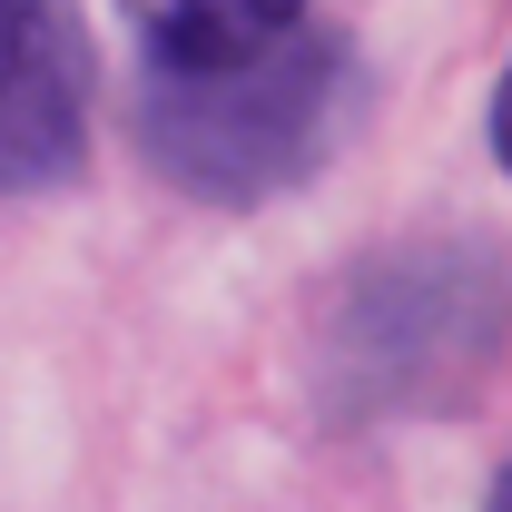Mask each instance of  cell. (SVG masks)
<instances>
[{
    "instance_id": "1",
    "label": "cell",
    "mask_w": 512,
    "mask_h": 512,
    "mask_svg": "<svg viewBox=\"0 0 512 512\" xmlns=\"http://www.w3.org/2000/svg\"><path fill=\"white\" fill-rule=\"evenodd\" d=\"M365 109V69L335 30H286L276 50L237 69H188L158 79L148 69V158L207 207H266V197L306 188L325 158L345 148V128Z\"/></svg>"
},
{
    "instance_id": "2",
    "label": "cell",
    "mask_w": 512,
    "mask_h": 512,
    "mask_svg": "<svg viewBox=\"0 0 512 512\" xmlns=\"http://www.w3.org/2000/svg\"><path fill=\"white\" fill-rule=\"evenodd\" d=\"M89 138V30L69 0H0V197L60 188Z\"/></svg>"
},
{
    "instance_id": "3",
    "label": "cell",
    "mask_w": 512,
    "mask_h": 512,
    "mask_svg": "<svg viewBox=\"0 0 512 512\" xmlns=\"http://www.w3.org/2000/svg\"><path fill=\"white\" fill-rule=\"evenodd\" d=\"M128 30L158 79H188V69H237L256 50H276L286 30H306V0H119Z\"/></svg>"
}]
</instances>
